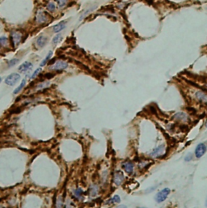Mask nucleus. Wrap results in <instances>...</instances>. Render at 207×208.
<instances>
[{"mask_svg": "<svg viewBox=\"0 0 207 208\" xmlns=\"http://www.w3.org/2000/svg\"><path fill=\"white\" fill-rule=\"evenodd\" d=\"M137 208H145V207H137Z\"/></svg>", "mask_w": 207, "mask_h": 208, "instance_id": "obj_30", "label": "nucleus"}, {"mask_svg": "<svg viewBox=\"0 0 207 208\" xmlns=\"http://www.w3.org/2000/svg\"><path fill=\"white\" fill-rule=\"evenodd\" d=\"M111 201L114 203H119L121 202V198H120L119 195H114L113 197V198L111 199Z\"/></svg>", "mask_w": 207, "mask_h": 208, "instance_id": "obj_26", "label": "nucleus"}, {"mask_svg": "<svg viewBox=\"0 0 207 208\" xmlns=\"http://www.w3.org/2000/svg\"><path fill=\"white\" fill-rule=\"evenodd\" d=\"M1 80H2V79H1V77H0V83H1Z\"/></svg>", "mask_w": 207, "mask_h": 208, "instance_id": "obj_29", "label": "nucleus"}, {"mask_svg": "<svg viewBox=\"0 0 207 208\" xmlns=\"http://www.w3.org/2000/svg\"><path fill=\"white\" fill-rule=\"evenodd\" d=\"M23 35L19 31H12L11 33V40L14 46H17L21 42Z\"/></svg>", "mask_w": 207, "mask_h": 208, "instance_id": "obj_3", "label": "nucleus"}, {"mask_svg": "<svg viewBox=\"0 0 207 208\" xmlns=\"http://www.w3.org/2000/svg\"><path fill=\"white\" fill-rule=\"evenodd\" d=\"M122 168H124V170L127 173L131 174L133 171H134V164L130 161L124 162V163H122Z\"/></svg>", "mask_w": 207, "mask_h": 208, "instance_id": "obj_10", "label": "nucleus"}, {"mask_svg": "<svg viewBox=\"0 0 207 208\" xmlns=\"http://www.w3.org/2000/svg\"><path fill=\"white\" fill-rule=\"evenodd\" d=\"M83 189H80V188H78V189H76L75 191H74V194H75V197H78V198H80V197L83 196Z\"/></svg>", "mask_w": 207, "mask_h": 208, "instance_id": "obj_21", "label": "nucleus"}, {"mask_svg": "<svg viewBox=\"0 0 207 208\" xmlns=\"http://www.w3.org/2000/svg\"><path fill=\"white\" fill-rule=\"evenodd\" d=\"M8 45V39L5 36H1L0 37V45L5 47Z\"/></svg>", "mask_w": 207, "mask_h": 208, "instance_id": "obj_20", "label": "nucleus"}, {"mask_svg": "<svg viewBox=\"0 0 207 208\" xmlns=\"http://www.w3.org/2000/svg\"><path fill=\"white\" fill-rule=\"evenodd\" d=\"M170 192H171V190H170V189H168V188H165V189L160 190L155 196L156 202H159V203L164 202V200H166L168 196L169 195Z\"/></svg>", "mask_w": 207, "mask_h": 208, "instance_id": "obj_2", "label": "nucleus"}, {"mask_svg": "<svg viewBox=\"0 0 207 208\" xmlns=\"http://www.w3.org/2000/svg\"><path fill=\"white\" fill-rule=\"evenodd\" d=\"M66 21L60 22V23H58V24H56V25L53 26V31L54 32H56V33H58V32H61L62 30H63L65 28H66Z\"/></svg>", "mask_w": 207, "mask_h": 208, "instance_id": "obj_11", "label": "nucleus"}, {"mask_svg": "<svg viewBox=\"0 0 207 208\" xmlns=\"http://www.w3.org/2000/svg\"><path fill=\"white\" fill-rule=\"evenodd\" d=\"M52 55H53V52H52V51H49V53H48L47 56H46V57H45V59L43 60L42 62H41V65H40V66H45V64H46L48 62H49V59L51 58Z\"/></svg>", "mask_w": 207, "mask_h": 208, "instance_id": "obj_16", "label": "nucleus"}, {"mask_svg": "<svg viewBox=\"0 0 207 208\" xmlns=\"http://www.w3.org/2000/svg\"><path fill=\"white\" fill-rule=\"evenodd\" d=\"M174 118H176V120H179V121H187L188 117H187V115H186L184 112H178V113H176V114L174 116Z\"/></svg>", "mask_w": 207, "mask_h": 208, "instance_id": "obj_14", "label": "nucleus"}, {"mask_svg": "<svg viewBox=\"0 0 207 208\" xmlns=\"http://www.w3.org/2000/svg\"><path fill=\"white\" fill-rule=\"evenodd\" d=\"M48 41V38L45 36H40L37 37L36 40V46L38 48H42V47L45 46L46 45V43Z\"/></svg>", "mask_w": 207, "mask_h": 208, "instance_id": "obj_9", "label": "nucleus"}, {"mask_svg": "<svg viewBox=\"0 0 207 208\" xmlns=\"http://www.w3.org/2000/svg\"><path fill=\"white\" fill-rule=\"evenodd\" d=\"M41 67L37 68V69H36V70H35L34 72L32 73V76H31V79H35V78H36V77L37 76V75H38L39 74H40V72H41Z\"/></svg>", "mask_w": 207, "mask_h": 208, "instance_id": "obj_24", "label": "nucleus"}, {"mask_svg": "<svg viewBox=\"0 0 207 208\" xmlns=\"http://www.w3.org/2000/svg\"><path fill=\"white\" fill-rule=\"evenodd\" d=\"M98 193V187L96 186V185H92L91 188H90V194L92 196H96Z\"/></svg>", "mask_w": 207, "mask_h": 208, "instance_id": "obj_19", "label": "nucleus"}, {"mask_svg": "<svg viewBox=\"0 0 207 208\" xmlns=\"http://www.w3.org/2000/svg\"><path fill=\"white\" fill-rule=\"evenodd\" d=\"M124 174H123V172L122 171H117L113 175V183L116 185H118V186L122 185V182L124 181Z\"/></svg>", "mask_w": 207, "mask_h": 208, "instance_id": "obj_7", "label": "nucleus"}, {"mask_svg": "<svg viewBox=\"0 0 207 208\" xmlns=\"http://www.w3.org/2000/svg\"><path fill=\"white\" fill-rule=\"evenodd\" d=\"M192 158H193V155H191V154H188V155H186V157H185V161H189V160H191V159H192Z\"/></svg>", "mask_w": 207, "mask_h": 208, "instance_id": "obj_27", "label": "nucleus"}, {"mask_svg": "<svg viewBox=\"0 0 207 208\" xmlns=\"http://www.w3.org/2000/svg\"><path fill=\"white\" fill-rule=\"evenodd\" d=\"M26 84V79H23V81L21 82V83L19 84V86L18 87H16L15 90H14V91H13V93L14 94H18L19 92V91H21L23 88L24 87V86H25Z\"/></svg>", "mask_w": 207, "mask_h": 208, "instance_id": "obj_15", "label": "nucleus"}, {"mask_svg": "<svg viewBox=\"0 0 207 208\" xmlns=\"http://www.w3.org/2000/svg\"><path fill=\"white\" fill-rule=\"evenodd\" d=\"M165 149H166L165 145H160V146H159L158 147H156L155 149H154V150L151 152L150 155L153 158L161 157V156H163L164 154L165 153Z\"/></svg>", "mask_w": 207, "mask_h": 208, "instance_id": "obj_5", "label": "nucleus"}, {"mask_svg": "<svg viewBox=\"0 0 207 208\" xmlns=\"http://www.w3.org/2000/svg\"><path fill=\"white\" fill-rule=\"evenodd\" d=\"M19 79H20L19 74H18V73H12V74H9L8 76L6 77V79H5V83H6V85H9V86H14Z\"/></svg>", "mask_w": 207, "mask_h": 208, "instance_id": "obj_1", "label": "nucleus"}, {"mask_svg": "<svg viewBox=\"0 0 207 208\" xmlns=\"http://www.w3.org/2000/svg\"><path fill=\"white\" fill-rule=\"evenodd\" d=\"M62 40V36L61 35V34L58 33L57 35L54 36V37L53 38L52 41H53V43L54 44V45H57V44H58V43H59Z\"/></svg>", "mask_w": 207, "mask_h": 208, "instance_id": "obj_17", "label": "nucleus"}, {"mask_svg": "<svg viewBox=\"0 0 207 208\" xmlns=\"http://www.w3.org/2000/svg\"><path fill=\"white\" fill-rule=\"evenodd\" d=\"M206 151V146L205 143H199L195 149V156L197 158H201Z\"/></svg>", "mask_w": 207, "mask_h": 208, "instance_id": "obj_8", "label": "nucleus"}, {"mask_svg": "<svg viewBox=\"0 0 207 208\" xmlns=\"http://www.w3.org/2000/svg\"><path fill=\"white\" fill-rule=\"evenodd\" d=\"M47 9H48V11H51V12H53V11H55V10H56L55 3H54L53 2H52V1H50V2H48Z\"/></svg>", "mask_w": 207, "mask_h": 208, "instance_id": "obj_18", "label": "nucleus"}, {"mask_svg": "<svg viewBox=\"0 0 207 208\" xmlns=\"http://www.w3.org/2000/svg\"><path fill=\"white\" fill-rule=\"evenodd\" d=\"M18 62H19V59H18V58H13V59L10 60L8 62V66L11 67V66H15V64L17 63Z\"/></svg>", "mask_w": 207, "mask_h": 208, "instance_id": "obj_25", "label": "nucleus"}, {"mask_svg": "<svg viewBox=\"0 0 207 208\" xmlns=\"http://www.w3.org/2000/svg\"><path fill=\"white\" fill-rule=\"evenodd\" d=\"M117 208H127V207H126V206H125V205H121V206H118Z\"/></svg>", "mask_w": 207, "mask_h": 208, "instance_id": "obj_28", "label": "nucleus"}, {"mask_svg": "<svg viewBox=\"0 0 207 208\" xmlns=\"http://www.w3.org/2000/svg\"><path fill=\"white\" fill-rule=\"evenodd\" d=\"M0 208H2V206H0Z\"/></svg>", "mask_w": 207, "mask_h": 208, "instance_id": "obj_31", "label": "nucleus"}, {"mask_svg": "<svg viewBox=\"0 0 207 208\" xmlns=\"http://www.w3.org/2000/svg\"><path fill=\"white\" fill-rule=\"evenodd\" d=\"M32 67V63H31L29 62H25L19 66V70L20 72H26V71H28Z\"/></svg>", "mask_w": 207, "mask_h": 208, "instance_id": "obj_13", "label": "nucleus"}, {"mask_svg": "<svg viewBox=\"0 0 207 208\" xmlns=\"http://www.w3.org/2000/svg\"><path fill=\"white\" fill-rule=\"evenodd\" d=\"M53 64V66L50 67V69L53 70H63L68 67V63L63 60H58Z\"/></svg>", "mask_w": 207, "mask_h": 208, "instance_id": "obj_4", "label": "nucleus"}, {"mask_svg": "<svg viewBox=\"0 0 207 208\" xmlns=\"http://www.w3.org/2000/svg\"><path fill=\"white\" fill-rule=\"evenodd\" d=\"M196 98L199 101L202 102V103H206L207 101V96L206 94L202 91H198L196 92Z\"/></svg>", "mask_w": 207, "mask_h": 208, "instance_id": "obj_12", "label": "nucleus"}, {"mask_svg": "<svg viewBox=\"0 0 207 208\" xmlns=\"http://www.w3.org/2000/svg\"><path fill=\"white\" fill-rule=\"evenodd\" d=\"M56 208H63V202H62V198L61 197L58 198V202L56 204Z\"/></svg>", "mask_w": 207, "mask_h": 208, "instance_id": "obj_23", "label": "nucleus"}, {"mask_svg": "<svg viewBox=\"0 0 207 208\" xmlns=\"http://www.w3.org/2000/svg\"><path fill=\"white\" fill-rule=\"evenodd\" d=\"M48 21V15L42 10L37 11L36 14V22L39 24L45 23Z\"/></svg>", "mask_w": 207, "mask_h": 208, "instance_id": "obj_6", "label": "nucleus"}, {"mask_svg": "<svg viewBox=\"0 0 207 208\" xmlns=\"http://www.w3.org/2000/svg\"><path fill=\"white\" fill-rule=\"evenodd\" d=\"M67 1H68V0H56V2H58V6L61 7V8H62V7H64V6H66V3H67Z\"/></svg>", "mask_w": 207, "mask_h": 208, "instance_id": "obj_22", "label": "nucleus"}]
</instances>
